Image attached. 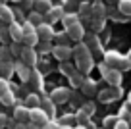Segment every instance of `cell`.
<instances>
[{
    "label": "cell",
    "instance_id": "1",
    "mask_svg": "<svg viewBox=\"0 0 131 129\" xmlns=\"http://www.w3.org/2000/svg\"><path fill=\"white\" fill-rule=\"evenodd\" d=\"M73 54H75V66L81 73H87L91 68H93V58H91V50L87 48L85 42H79L75 45L73 48Z\"/></svg>",
    "mask_w": 131,
    "mask_h": 129
},
{
    "label": "cell",
    "instance_id": "2",
    "mask_svg": "<svg viewBox=\"0 0 131 129\" xmlns=\"http://www.w3.org/2000/svg\"><path fill=\"white\" fill-rule=\"evenodd\" d=\"M39 35H37V27L35 25H31L29 21H25L23 23V45L27 46V48H33L35 45H39Z\"/></svg>",
    "mask_w": 131,
    "mask_h": 129
},
{
    "label": "cell",
    "instance_id": "3",
    "mask_svg": "<svg viewBox=\"0 0 131 129\" xmlns=\"http://www.w3.org/2000/svg\"><path fill=\"white\" fill-rule=\"evenodd\" d=\"M100 71H102V77L112 87H118V85L122 83V71H119V69H110L106 64H100Z\"/></svg>",
    "mask_w": 131,
    "mask_h": 129
},
{
    "label": "cell",
    "instance_id": "4",
    "mask_svg": "<svg viewBox=\"0 0 131 129\" xmlns=\"http://www.w3.org/2000/svg\"><path fill=\"white\" fill-rule=\"evenodd\" d=\"M50 117H48V114L45 112V110H41V108H35V110H31V121L35 125H41V127H45L46 123H50Z\"/></svg>",
    "mask_w": 131,
    "mask_h": 129
},
{
    "label": "cell",
    "instance_id": "5",
    "mask_svg": "<svg viewBox=\"0 0 131 129\" xmlns=\"http://www.w3.org/2000/svg\"><path fill=\"white\" fill-rule=\"evenodd\" d=\"M21 62H23V66H27V68H35V64H37V52H35V48H27V46H23Z\"/></svg>",
    "mask_w": 131,
    "mask_h": 129
},
{
    "label": "cell",
    "instance_id": "6",
    "mask_svg": "<svg viewBox=\"0 0 131 129\" xmlns=\"http://www.w3.org/2000/svg\"><path fill=\"white\" fill-rule=\"evenodd\" d=\"M68 98H70V89H66V87L54 89V91H52V94H50V100H52L54 104H64Z\"/></svg>",
    "mask_w": 131,
    "mask_h": 129
},
{
    "label": "cell",
    "instance_id": "7",
    "mask_svg": "<svg viewBox=\"0 0 131 129\" xmlns=\"http://www.w3.org/2000/svg\"><path fill=\"white\" fill-rule=\"evenodd\" d=\"M8 29H10V39L14 42H23V25L14 21V23L8 25Z\"/></svg>",
    "mask_w": 131,
    "mask_h": 129
},
{
    "label": "cell",
    "instance_id": "8",
    "mask_svg": "<svg viewBox=\"0 0 131 129\" xmlns=\"http://www.w3.org/2000/svg\"><path fill=\"white\" fill-rule=\"evenodd\" d=\"M14 120H17L19 123H27V121L31 120V110H29L27 106L19 104L16 110H14Z\"/></svg>",
    "mask_w": 131,
    "mask_h": 129
},
{
    "label": "cell",
    "instance_id": "9",
    "mask_svg": "<svg viewBox=\"0 0 131 129\" xmlns=\"http://www.w3.org/2000/svg\"><path fill=\"white\" fill-rule=\"evenodd\" d=\"M71 52H73V50H71L70 46H60V45H56V46H54V50H52L54 58H58V60H60L62 64H64V62H68V60H70Z\"/></svg>",
    "mask_w": 131,
    "mask_h": 129
},
{
    "label": "cell",
    "instance_id": "10",
    "mask_svg": "<svg viewBox=\"0 0 131 129\" xmlns=\"http://www.w3.org/2000/svg\"><path fill=\"white\" fill-rule=\"evenodd\" d=\"M37 35H39V39L41 40H52V37H54V31H52V25L50 23H42V25H39L37 27Z\"/></svg>",
    "mask_w": 131,
    "mask_h": 129
},
{
    "label": "cell",
    "instance_id": "11",
    "mask_svg": "<svg viewBox=\"0 0 131 129\" xmlns=\"http://www.w3.org/2000/svg\"><path fill=\"white\" fill-rule=\"evenodd\" d=\"M122 58L123 56H119L118 52H108L106 56H104V64H106L110 69H118L119 64H122Z\"/></svg>",
    "mask_w": 131,
    "mask_h": 129
},
{
    "label": "cell",
    "instance_id": "12",
    "mask_svg": "<svg viewBox=\"0 0 131 129\" xmlns=\"http://www.w3.org/2000/svg\"><path fill=\"white\" fill-rule=\"evenodd\" d=\"M66 33L70 35V39H71V40H81V39H85V29H83V25H81V23H75L73 27L66 29Z\"/></svg>",
    "mask_w": 131,
    "mask_h": 129
},
{
    "label": "cell",
    "instance_id": "13",
    "mask_svg": "<svg viewBox=\"0 0 131 129\" xmlns=\"http://www.w3.org/2000/svg\"><path fill=\"white\" fill-rule=\"evenodd\" d=\"M64 16H66V14H64V8L54 6V8L46 14V21H48V23H54V21H58V19H64Z\"/></svg>",
    "mask_w": 131,
    "mask_h": 129
},
{
    "label": "cell",
    "instance_id": "14",
    "mask_svg": "<svg viewBox=\"0 0 131 129\" xmlns=\"http://www.w3.org/2000/svg\"><path fill=\"white\" fill-rule=\"evenodd\" d=\"M0 21H4V23H14V21H16L14 12H12V10H10L6 4L0 6Z\"/></svg>",
    "mask_w": 131,
    "mask_h": 129
},
{
    "label": "cell",
    "instance_id": "15",
    "mask_svg": "<svg viewBox=\"0 0 131 129\" xmlns=\"http://www.w3.org/2000/svg\"><path fill=\"white\" fill-rule=\"evenodd\" d=\"M104 17H106V8H104L100 2H96V4H93V16H91V19H96V21H104Z\"/></svg>",
    "mask_w": 131,
    "mask_h": 129
},
{
    "label": "cell",
    "instance_id": "16",
    "mask_svg": "<svg viewBox=\"0 0 131 129\" xmlns=\"http://www.w3.org/2000/svg\"><path fill=\"white\" fill-rule=\"evenodd\" d=\"M52 8L54 6L50 0H35V12H39V14H48Z\"/></svg>",
    "mask_w": 131,
    "mask_h": 129
},
{
    "label": "cell",
    "instance_id": "17",
    "mask_svg": "<svg viewBox=\"0 0 131 129\" xmlns=\"http://www.w3.org/2000/svg\"><path fill=\"white\" fill-rule=\"evenodd\" d=\"M62 23H64V27L66 29H70V27H73L75 23H79V16L75 12H68L64 16V19H62Z\"/></svg>",
    "mask_w": 131,
    "mask_h": 129
},
{
    "label": "cell",
    "instance_id": "18",
    "mask_svg": "<svg viewBox=\"0 0 131 129\" xmlns=\"http://www.w3.org/2000/svg\"><path fill=\"white\" fill-rule=\"evenodd\" d=\"M98 96H100L102 102H108V100H112V98H118L119 91H118V87H114V89H106V91H102V93L98 94Z\"/></svg>",
    "mask_w": 131,
    "mask_h": 129
},
{
    "label": "cell",
    "instance_id": "19",
    "mask_svg": "<svg viewBox=\"0 0 131 129\" xmlns=\"http://www.w3.org/2000/svg\"><path fill=\"white\" fill-rule=\"evenodd\" d=\"M81 91H83V94H87V96H93V94H96V83L85 79V83L81 85Z\"/></svg>",
    "mask_w": 131,
    "mask_h": 129
},
{
    "label": "cell",
    "instance_id": "20",
    "mask_svg": "<svg viewBox=\"0 0 131 129\" xmlns=\"http://www.w3.org/2000/svg\"><path fill=\"white\" fill-rule=\"evenodd\" d=\"M85 45H87V48L89 50H94V52H98L100 50V45H98V39H96V35H85Z\"/></svg>",
    "mask_w": 131,
    "mask_h": 129
},
{
    "label": "cell",
    "instance_id": "21",
    "mask_svg": "<svg viewBox=\"0 0 131 129\" xmlns=\"http://www.w3.org/2000/svg\"><path fill=\"white\" fill-rule=\"evenodd\" d=\"M41 104H42V110L48 114V117H54V102L50 100L48 96H42L41 98Z\"/></svg>",
    "mask_w": 131,
    "mask_h": 129
},
{
    "label": "cell",
    "instance_id": "22",
    "mask_svg": "<svg viewBox=\"0 0 131 129\" xmlns=\"http://www.w3.org/2000/svg\"><path fill=\"white\" fill-rule=\"evenodd\" d=\"M27 21L31 25H35V27H39V25H42L45 21H42V14H39V12H31L27 16Z\"/></svg>",
    "mask_w": 131,
    "mask_h": 129
},
{
    "label": "cell",
    "instance_id": "23",
    "mask_svg": "<svg viewBox=\"0 0 131 129\" xmlns=\"http://www.w3.org/2000/svg\"><path fill=\"white\" fill-rule=\"evenodd\" d=\"M25 104H27V108L35 110V108H39V104H41V98H39L37 94H27V96H25Z\"/></svg>",
    "mask_w": 131,
    "mask_h": 129
},
{
    "label": "cell",
    "instance_id": "24",
    "mask_svg": "<svg viewBox=\"0 0 131 129\" xmlns=\"http://www.w3.org/2000/svg\"><path fill=\"white\" fill-rule=\"evenodd\" d=\"M12 52H10V46H2L0 48V64H6V62H12Z\"/></svg>",
    "mask_w": 131,
    "mask_h": 129
},
{
    "label": "cell",
    "instance_id": "25",
    "mask_svg": "<svg viewBox=\"0 0 131 129\" xmlns=\"http://www.w3.org/2000/svg\"><path fill=\"white\" fill-rule=\"evenodd\" d=\"M79 14L91 19V16H93V6H91L89 2H81V4H79Z\"/></svg>",
    "mask_w": 131,
    "mask_h": 129
},
{
    "label": "cell",
    "instance_id": "26",
    "mask_svg": "<svg viewBox=\"0 0 131 129\" xmlns=\"http://www.w3.org/2000/svg\"><path fill=\"white\" fill-rule=\"evenodd\" d=\"M29 81L35 85V89H42V79H41V73H39V71L33 69V71H31V79H29Z\"/></svg>",
    "mask_w": 131,
    "mask_h": 129
},
{
    "label": "cell",
    "instance_id": "27",
    "mask_svg": "<svg viewBox=\"0 0 131 129\" xmlns=\"http://www.w3.org/2000/svg\"><path fill=\"white\" fill-rule=\"evenodd\" d=\"M118 8H119V12H122L123 16H131V0H122L118 4Z\"/></svg>",
    "mask_w": 131,
    "mask_h": 129
},
{
    "label": "cell",
    "instance_id": "28",
    "mask_svg": "<svg viewBox=\"0 0 131 129\" xmlns=\"http://www.w3.org/2000/svg\"><path fill=\"white\" fill-rule=\"evenodd\" d=\"M0 73L4 77H10L14 73V64L12 62H6V64H0Z\"/></svg>",
    "mask_w": 131,
    "mask_h": 129
},
{
    "label": "cell",
    "instance_id": "29",
    "mask_svg": "<svg viewBox=\"0 0 131 129\" xmlns=\"http://www.w3.org/2000/svg\"><path fill=\"white\" fill-rule=\"evenodd\" d=\"M10 29L6 27V25H0V42H4V46H6V42H10Z\"/></svg>",
    "mask_w": 131,
    "mask_h": 129
},
{
    "label": "cell",
    "instance_id": "30",
    "mask_svg": "<svg viewBox=\"0 0 131 129\" xmlns=\"http://www.w3.org/2000/svg\"><path fill=\"white\" fill-rule=\"evenodd\" d=\"M60 71L64 73V75H68V77H71L75 73V68L71 64H68V62H64V64H60Z\"/></svg>",
    "mask_w": 131,
    "mask_h": 129
},
{
    "label": "cell",
    "instance_id": "31",
    "mask_svg": "<svg viewBox=\"0 0 131 129\" xmlns=\"http://www.w3.org/2000/svg\"><path fill=\"white\" fill-rule=\"evenodd\" d=\"M17 71H19L21 81H29V79H31V71H29L27 66H17Z\"/></svg>",
    "mask_w": 131,
    "mask_h": 129
},
{
    "label": "cell",
    "instance_id": "32",
    "mask_svg": "<svg viewBox=\"0 0 131 129\" xmlns=\"http://www.w3.org/2000/svg\"><path fill=\"white\" fill-rule=\"evenodd\" d=\"M37 46H39V50H41L42 54H45V52H52V50H54V46H50L48 40H39Z\"/></svg>",
    "mask_w": 131,
    "mask_h": 129
},
{
    "label": "cell",
    "instance_id": "33",
    "mask_svg": "<svg viewBox=\"0 0 131 129\" xmlns=\"http://www.w3.org/2000/svg\"><path fill=\"white\" fill-rule=\"evenodd\" d=\"M0 100H2V104H4V106H12V104H14V100H16V96H14V91H10L8 94H4V96L0 98Z\"/></svg>",
    "mask_w": 131,
    "mask_h": 129
},
{
    "label": "cell",
    "instance_id": "34",
    "mask_svg": "<svg viewBox=\"0 0 131 129\" xmlns=\"http://www.w3.org/2000/svg\"><path fill=\"white\" fill-rule=\"evenodd\" d=\"M10 91H12V89H10L8 81H6V79H0V98L4 96V94H8Z\"/></svg>",
    "mask_w": 131,
    "mask_h": 129
},
{
    "label": "cell",
    "instance_id": "35",
    "mask_svg": "<svg viewBox=\"0 0 131 129\" xmlns=\"http://www.w3.org/2000/svg\"><path fill=\"white\" fill-rule=\"evenodd\" d=\"M10 52H12L14 58H17V56L21 58V52H23V48H21V46H17V42H12V45H10Z\"/></svg>",
    "mask_w": 131,
    "mask_h": 129
},
{
    "label": "cell",
    "instance_id": "36",
    "mask_svg": "<svg viewBox=\"0 0 131 129\" xmlns=\"http://www.w3.org/2000/svg\"><path fill=\"white\" fill-rule=\"evenodd\" d=\"M70 79H71V83H73L75 87H79V89H81V85L85 83V79L81 77V73H73V75H71Z\"/></svg>",
    "mask_w": 131,
    "mask_h": 129
},
{
    "label": "cell",
    "instance_id": "37",
    "mask_svg": "<svg viewBox=\"0 0 131 129\" xmlns=\"http://www.w3.org/2000/svg\"><path fill=\"white\" fill-rule=\"evenodd\" d=\"M73 120H77V117H73V116H64L60 121H58V125H60V127H68Z\"/></svg>",
    "mask_w": 131,
    "mask_h": 129
},
{
    "label": "cell",
    "instance_id": "38",
    "mask_svg": "<svg viewBox=\"0 0 131 129\" xmlns=\"http://www.w3.org/2000/svg\"><path fill=\"white\" fill-rule=\"evenodd\" d=\"M131 68V62H129V58H125V56H123L122 58V64H119V71H125V69H129Z\"/></svg>",
    "mask_w": 131,
    "mask_h": 129
},
{
    "label": "cell",
    "instance_id": "39",
    "mask_svg": "<svg viewBox=\"0 0 131 129\" xmlns=\"http://www.w3.org/2000/svg\"><path fill=\"white\" fill-rule=\"evenodd\" d=\"M77 121H79V123H83V125H85L87 121H89V116H87V114H85V112L81 110V112L77 114Z\"/></svg>",
    "mask_w": 131,
    "mask_h": 129
},
{
    "label": "cell",
    "instance_id": "40",
    "mask_svg": "<svg viewBox=\"0 0 131 129\" xmlns=\"http://www.w3.org/2000/svg\"><path fill=\"white\" fill-rule=\"evenodd\" d=\"M83 112H85L87 116H91V114H94V104H93V102H89V104H85V106H83Z\"/></svg>",
    "mask_w": 131,
    "mask_h": 129
},
{
    "label": "cell",
    "instance_id": "41",
    "mask_svg": "<svg viewBox=\"0 0 131 129\" xmlns=\"http://www.w3.org/2000/svg\"><path fill=\"white\" fill-rule=\"evenodd\" d=\"M21 6H23L25 10H29V8H35V0H21Z\"/></svg>",
    "mask_w": 131,
    "mask_h": 129
},
{
    "label": "cell",
    "instance_id": "42",
    "mask_svg": "<svg viewBox=\"0 0 131 129\" xmlns=\"http://www.w3.org/2000/svg\"><path fill=\"white\" fill-rule=\"evenodd\" d=\"M91 23H93V31H94V33H98L100 29H102V21H96V19H93Z\"/></svg>",
    "mask_w": 131,
    "mask_h": 129
},
{
    "label": "cell",
    "instance_id": "43",
    "mask_svg": "<svg viewBox=\"0 0 131 129\" xmlns=\"http://www.w3.org/2000/svg\"><path fill=\"white\" fill-rule=\"evenodd\" d=\"M114 129H129V123H127V121H123V120H119L118 123H116Z\"/></svg>",
    "mask_w": 131,
    "mask_h": 129
},
{
    "label": "cell",
    "instance_id": "44",
    "mask_svg": "<svg viewBox=\"0 0 131 129\" xmlns=\"http://www.w3.org/2000/svg\"><path fill=\"white\" fill-rule=\"evenodd\" d=\"M6 121H8V117L0 114V129H2V127H4V125H6Z\"/></svg>",
    "mask_w": 131,
    "mask_h": 129
},
{
    "label": "cell",
    "instance_id": "45",
    "mask_svg": "<svg viewBox=\"0 0 131 129\" xmlns=\"http://www.w3.org/2000/svg\"><path fill=\"white\" fill-rule=\"evenodd\" d=\"M41 129H60L58 125H54V123H46L45 127H41Z\"/></svg>",
    "mask_w": 131,
    "mask_h": 129
},
{
    "label": "cell",
    "instance_id": "46",
    "mask_svg": "<svg viewBox=\"0 0 131 129\" xmlns=\"http://www.w3.org/2000/svg\"><path fill=\"white\" fill-rule=\"evenodd\" d=\"M66 2H68V6H73L75 2H79V0H66Z\"/></svg>",
    "mask_w": 131,
    "mask_h": 129
},
{
    "label": "cell",
    "instance_id": "47",
    "mask_svg": "<svg viewBox=\"0 0 131 129\" xmlns=\"http://www.w3.org/2000/svg\"><path fill=\"white\" fill-rule=\"evenodd\" d=\"M106 2H110V4H119L122 0H106Z\"/></svg>",
    "mask_w": 131,
    "mask_h": 129
},
{
    "label": "cell",
    "instance_id": "48",
    "mask_svg": "<svg viewBox=\"0 0 131 129\" xmlns=\"http://www.w3.org/2000/svg\"><path fill=\"white\" fill-rule=\"evenodd\" d=\"M60 129H70V127H60Z\"/></svg>",
    "mask_w": 131,
    "mask_h": 129
},
{
    "label": "cell",
    "instance_id": "49",
    "mask_svg": "<svg viewBox=\"0 0 131 129\" xmlns=\"http://www.w3.org/2000/svg\"><path fill=\"white\" fill-rule=\"evenodd\" d=\"M2 2H6V0H0V4H2Z\"/></svg>",
    "mask_w": 131,
    "mask_h": 129
},
{
    "label": "cell",
    "instance_id": "50",
    "mask_svg": "<svg viewBox=\"0 0 131 129\" xmlns=\"http://www.w3.org/2000/svg\"><path fill=\"white\" fill-rule=\"evenodd\" d=\"M14 2H21V0H14Z\"/></svg>",
    "mask_w": 131,
    "mask_h": 129
},
{
    "label": "cell",
    "instance_id": "51",
    "mask_svg": "<svg viewBox=\"0 0 131 129\" xmlns=\"http://www.w3.org/2000/svg\"><path fill=\"white\" fill-rule=\"evenodd\" d=\"M129 127H131V120H129Z\"/></svg>",
    "mask_w": 131,
    "mask_h": 129
},
{
    "label": "cell",
    "instance_id": "52",
    "mask_svg": "<svg viewBox=\"0 0 131 129\" xmlns=\"http://www.w3.org/2000/svg\"><path fill=\"white\" fill-rule=\"evenodd\" d=\"M79 129H83V127H79Z\"/></svg>",
    "mask_w": 131,
    "mask_h": 129
},
{
    "label": "cell",
    "instance_id": "53",
    "mask_svg": "<svg viewBox=\"0 0 131 129\" xmlns=\"http://www.w3.org/2000/svg\"><path fill=\"white\" fill-rule=\"evenodd\" d=\"M0 48H2V46H0Z\"/></svg>",
    "mask_w": 131,
    "mask_h": 129
},
{
    "label": "cell",
    "instance_id": "54",
    "mask_svg": "<svg viewBox=\"0 0 131 129\" xmlns=\"http://www.w3.org/2000/svg\"><path fill=\"white\" fill-rule=\"evenodd\" d=\"M98 2H100V0H98Z\"/></svg>",
    "mask_w": 131,
    "mask_h": 129
},
{
    "label": "cell",
    "instance_id": "55",
    "mask_svg": "<svg viewBox=\"0 0 131 129\" xmlns=\"http://www.w3.org/2000/svg\"><path fill=\"white\" fill-rule=\"evenodd\" d=\"M0 6H2V4H0Z\"/></svg>",
    "mask_w": 131,
    "mask_h": 129
}]
</instances>
